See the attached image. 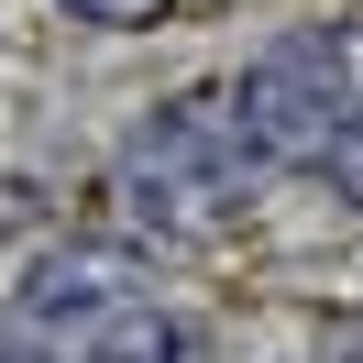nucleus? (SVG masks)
<instances>
[{
    "label": "nucleus",
    "mask_w": 363,
    "mask_h": 363,
    "mask_svg": "<svg viewBox=\"0 0 363 363\" xmlns=\"http://www.w3.org/2000/svg\"><path fill=\"white\" fill-rule=\"evenodd\" d=\"M253 143L242 111H231V77L220 89H177L133 121V143L111 155V220L133 231L143 253H199L231 209L253 199Z\"/></svg>",
    "instance_id": "1"
},
{
    "label": "nucleus",
    "mask_w": 363,
    "mask_h": 363,
    "mask_svg": "<svg viewBox=\"0 0 363 363\" xmlns=\"http://www.w3.org/2000/svg\"><path fill=\"white\" fill-rule=\"evenodd\" d=\"M352 99H363V77H352V45L341 33H275L231 77V111H242L253 165H319V143L341 133Z\"/></svg>",
    "instance_id": "2"
},
{
    "label": "nucleus",
    "mask_w": 363,
    "mask_h": 363,
    "mask_svg": "<svg viewBox=\"0 0 363 363\" xmlns=\"http://www.w3.org/2000/svg\"><path fill=\"white\" fill-rule=\"evenodd\" d=\"M45 363H187V330L143 297H111V308H77V319H45L23 330Z\"/></svg>",
    "instance_id": "3"
},
{
    "label": "nucleus",
    "mask_w": 363,
    "mask_h": 363,
    "mask_svg": "<svg viewBox=\"0 0 363 363\" xmlns=\"http://www.w3.org/2000/svg\"><path fill=\"white\" fill-rule=\"evenodd\" d=\"M111 297H133V275H121L111 253H45V264L23 275V297H11V319H23V330H45V319L111 308Z\"/></svg>",
    "instance_id": "4"
},
{
    "label": "nucleus",
    "mask_w": 363,
    "mask_h": 363,
    "mask_svg": "<svg viewBox=\"0 0 363 363\" xmlns=\"http://www.w3.org/2000/svg\"><path fill=\"white\" fill-rule=\"evenodd\" d=\"M319 177H330V199H341V209H363V99L341 111V133L319 143Z\"/></svg>",
    "instance_id": "5"
},
{
    "label": "nucleus",
    "mask_w": 363,
    "mask_h": 363,
    "mask_svg": "<svg viewBox=\"0 0 363 363\" xmlns=\"http://www.w3.org/2000/svg\"><path fill=\"white\" fill-rule=\"evenodd\" d=\"M55 11H77V23H99V33H143V23H165L177 0H55Z\"/></svg>",
    "instance_id": "6"
},
{
    "label": "nucleus",
    "mask_w": 363,
    "mask_h": 363,
    "mask_svg": "<svg viewBox=\"0 0 363 363\" xmlns=\"http://www.w3.org/2000/svg\"><path fill=\"white\" fill-rule=\"evenodd\" d=\"M23 231H45V187H23V177H0V253L23 242Z\"/></svg>",
    "instance_id": "7"
},
{
    "label": "nucleus",
    "mask_w": 363,
    "mask_h": 363,
    "mask_svg": "<svg viewBox=\"0 0 363 363\" xmlns=\"http://www.w3.org/2000/svg\"><path fill=\"white\" fill-rule=\"evenodd\" d=\"M0 363H45V352H33V341H23V330H0Z\"/></svg>",
    "instance_id": "8"
},
{
    "label": "nucleus",
    "mask_w": 363,
    "mask_h": 363,
    "mask_svg": "<svg viewBox=\"0 0 363 363\" xmlns=\"http://www.w3.org/2000/svg\"><path fill=\"white\" fill-rule=\"evenodd\" d=\"M177 11H220V0H177Z\"/></svg>",
    "instance_id": "9"
}]
</instances>
